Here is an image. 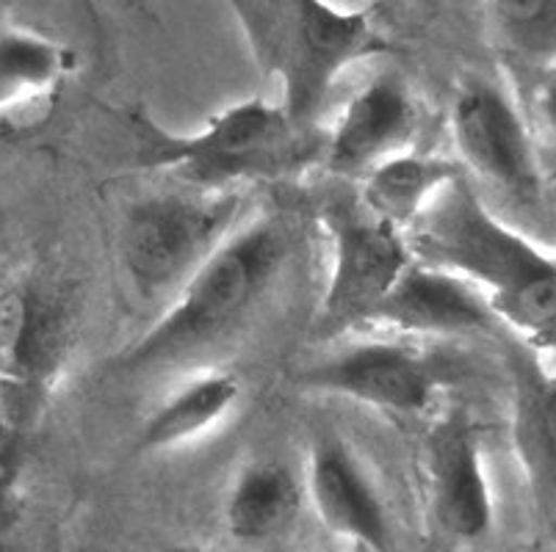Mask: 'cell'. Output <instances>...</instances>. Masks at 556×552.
I'll return each mask as SVG.
<instances>
[{
	"instance_id": "21",
	"label": "cell",
	"mask_w": 556,
	"mask_h": 552,
	"mask_svg": "<svg viewBox=\"0 0 556 552\" xmlns=\"http://www.w3.org/2000/svg\"><path fill=\"white\" fill-rule=\"evenodd\" d=\"M534 111L538 119L556 136V69L543 73L538 91H534Z\"/></svg>"
},
{
	"instance_id": "9",
	"label": "cell",
	"mask_w": 556,
	"mask_h": 552,
	"mask_svg": "<svg viewBox=\"0 0 556 552\" xmlns=\"http://www.w3.org/2000/svg\"><path fill=\"white\" fill-rule=\"evenodd\" d=\"M434 523L452 539L473 544L493 530L495 500L477 425L463 409L441 414L424 442Z\"/></svg>"
},
{
	"instance_id": "14",
	"label": "cell",
	"mask_w": 556,
	"mask_h": 552,
	"mask_svg": "<svg viewBox=\"0 0 556 552\" xmlns=\"http://www.w3.org/2000/svg\"><path fill=\"white\" fill-rule=\"evenodd\" d=\"M241 401V382L227 371H205L169 393L136 434L139 455L164 453L211 434Z\"/></svg>"
},
{
	"instance_id": "13",
	"label": "cell",
	"mask_w": 556,
	"mask_h": 552,
	"mask_svg": "<svg viewBox=\"0 0 556 552\" xmlns=\"http://www.w3.org/2000/svg\"><path fill=\"white\" fill-rule=\"evenodd\" d=\"M513 373V448L534 509L556 530V368L523 337H507Z\"/></svg>"
},
{
	"instance_id": "8",
	"label": "cell",
	"mask_w": 556,
	"mask_h": 552,
	"mask_svg": "<svg viewBox=\"0 0 556 552\" xmlns=\"http://www.w3.org/2000/svg\"><path fill=\"white\" fill-rule=\"evenodd\" d=\"M302 387L396 414L421 418L438 403V371L432 359L407 337H374L338 348L300 376Z\"/></svg>"
},
{
	"instance_id": "22",
	"label": "cell",
	"mask_w": 556,
	"mask_h": 552,
	"mask_svg": "<svg viewBox=\"0 0 556 552\" xmlns=\"http://www.w3.org/2000/svg\"><path fill=\"white\" fill-rule=\"evenodd\" d=\"M540 346H548V348H556V321H554V326H551V329H548V334H545L543 341H540V343H538V348H540Z\"/></svg>"
},
{
	"instance_id": "1",
	"label": "cell",
	"mask_w": 556,
	"mask_h": 552,
	"mask_svg": "<svg viewBox=\"0 0 556 552\" xmlns=\"http://www.w3.org/2000/svg\"><path fill=\"white\" fill-rule=\"evenodd\" d=\"M418 260L457 273L488 296L498 321L538 346L556 321V255L484 202L468 175L448 182L407 230Z\"/></svg>"
},
{
	"instance_id": "7",
	"label": "cell",
	"mask_w": 556,
	"mask_h": 552,
	"mask_svg": "<svg viewBox=\"0 0 556 552\" xmlns=\"http://www.w3.org/2000/svg\"><path fill=\"white\" fill-rule=\"evenodd\" d=\"M325 227L330 235V277L321 321L330 332L363 329L416 255L407 232L371 216L361 202H332Z\"/></svg>"
},
{
	"instance_id": "24",
	"label": "cell",
	"mask_w": 556,
	"mask_h": 552,
	"mask_svg": "<svg viewBox=\"0 0 556 552\" xmlns=\"http://www.w3.org/2000/svg\"><path fill=\"white\" fill-rule=\"evenodd\" d=\"M169 552H205V550H200V547H175V550Z\"/></svg>"
},
{
	"instance_id": "6",
	"label": "cell",
	"mask_w": 556,
	"mask_h": 552,
	"mask_svg": "<svg viewBox=\"0 0 556 552\" xmlns=\"http://www.w3.org/2000/svg\"><path fill=\"white\" fill-rule=\"evenodd\" d=\"M448 128L465 175L515 205H540L545 185L538 146L518 103L498 80L468 75L454 94Z\"/></svg>"
},
{
	"instance_id": "10",
	"label": "cell",
	"mask_w": 556,
	"mask_h": 552,
	"mask_svg": "<svg viewBox=\"0 0 556 552\" xmlns=\"http://www.w3.org/2000/svg\"><path fill=\"white\" fill-rule=\"evenodd\" d=\"M504 326L488 296L457 273L413 260L363 329L393 337H479Z\"/></svg>"
},
{
	"instance_id": "17",
	"label": "cell",
	"mask_w": 556,
	"mask_h": 552,
	"mask_svg": "<svg viewBox=\"0 0 556 552\" xmlns=\"http://www.w3.org/2000/svg\"><path fill=\"white\" fill-rule=\"evenodd\" d=\"M75 53L59 39L20 25H0V114L53 94Z\"/></svg>"
},
{
	"instance_id": "26",
	"label": "cell",
	"mask_w": 556,
	"mask_h": 552,
	"mask_svg": "<svg viewBox=\"0 0 556 552\" xmlns=\"http://www.w3.org/2000/svg\"><path fill=\"white\" fill-rule=\"evenodd\" d=\"M7 509H9V503H3V500H0V519H7Z\"/></svg>"
},
{
	"instance_id": "18",
	"label": "cell",
	"mask_w": 556,
	"mask_h": 552,
	"mask_svg": "<svg viewBox=\"0 0 556 552\" xmlns=\"http://www.w3.org/2000/svg\"><path fill=\"white\" fill-rule=\"evenodd\" d=\"M495 39L526 67L556 69V0H488Z\"/></svg>"
},
{
	"instance_id": "16",
	"label": "cell",
	"mask_w": 556,
	"mask_h": 552,
	"mask_svg": "<svg viewBox=\"0 0 556 552\" xmlns=\"http://www.w3.org/2000/svg\"><path fill=\"white\" fill-rule=\"evenodd\" d=\"M305 486L280 459H255L236 473L225 498V528L241 544L277 539L300 514Z\"/></svg>"
},
{
	"instance_id": "25",
	"label": "cell",
	"mask_w": 556,
	"mask_h": 552,
	"mask_svg": "<svg viewBox=\"0 0 556 552\" xmlns=\"http://www.w3.org/2000/svg\"><path fill=\"white\" fill-rule=\"evenodd\" d=\"M0 552H17V550H14L7 539H0Z\"/></svg>"
},
{
	"instance_id": "15",
	"label": "cell",
	"mask_w": 556,
	"mask_h": 552,
	"mask_svg": "<svg viewBox=\"0 0 556 552\" xmlns=\"http://www.w3.org/2000/svg\"><path fill=\"white\" fill-rule=\"evenodd\" d=\"M463 175L465 169L457 158L418 150L399 152L361 177L357 202L371 216L407 232L429 202Z\"/></svg>"
},
{
	"instance_id": "12",
	"label": "cell",
	"mask_w": 556,
	"mask_h": 552,
	"mask_svg": "<svg viewBox=\"0 0 556 552\" xmlns=\"http://www.w3.org/2000/svg\"><path fill=\"white\" fill-rule=\"evenodd\" d=\"M305 492L332 536L368 552H391L393 528L386 500L355 450L336 434L313 442Z\"/></svg>"
},
{
	"instance_id": "4",
	"label": "cell",
	"mask_w": 556,
	"mask_h": 552,
	"mask_svg": "<svg viewBox=\"0 0 556 552\" xmlns=\"http://www.w3.org/2000/svg\"><path fill=\"white\" fill-rule=\"evenodd\" d=\"M139 164L169 171L191 189L227 191L244 180L291 169L305 133L296 130L280 100L252 98L211 116L194 133H172L148 116H134Z\"/></svg>"
},
{
	"instance_id": "11",
	"label": "cell",
	"mask_w": 556,
	"mask_h": 552,
	"mask_svg": "<svg viewBox=\"0 0 556 552\" xmlns=\"http://www.w3.org/2000/svg\"><path fill=\"white\" fill-rule=\"evenodd\" d=\"M421 125V108L399 73H379L349 98L325 144V169L361 180L374 166L407 152Z\"/></svg>"
},
{
	"instance_id": "20",
	"label": "cell",
	"mask_w": 556,
	"mask_h": 552,
	"mask_svg": "<svg viewBox=\"0 0 556 552\" xmlns=\"http://www.w3.org/2000/svg\"><path fill=\"white\" fill-rule=\"evenodd\" d=\"M14 323V285L0 277V384H9V348Z\"/></svg>"
},
{
	"instance_id": "19",
	"label": "cell",
	"mask_w": 556,
	"mask_h": 552,
	"mask_svg": "<svg viewBox=\"0 0 556 552\" xmlns=\"http://www.w3.org/2000/svg\"><path fill=\"white\" fill-rule=\"evenodd\" d=\"M17 414L9 401V387L0 384V500L9 503L12 498L14 473H17Z\"/></svg>"
},
{
	"instance_id": "23",
	"label": "cell",
	"mask_w": 556,
	"mask_h": 552,
	"mask_svg": "<svg viewBox=\"0 0 556 552\" xmlns=\"http://www.w3.org/2000/svg\"><path fill=\"white\" fill-rule=\"evenodd\" d=\"M393 3H396V0H371L374 12H388V9H391Z\"/></svg>"
},
{
	"instance_id": "5",
	"label": "cell",
	"mask_w": 556,
	"mask_h": 552,
	"mask_svg": "<svg viewBox=\"0 0 556 552\" xmlns=\"http://www.w3.org/2000/svg\"><path fill=\"white\" fill-rule=\"evenodd\" d=\"M236 189H184L139 200L119 227V260L141 301L164 310L241 224Z\"/></svg>"
},
{
	"instance_id": "3",
	"label": "cell",
	"mask_w": 556,
	"mask_h": 552,
	"mask_svg": "<svg viewBox=\"0 0 556 552\" xmlns=\"http://www.w3.org/2000/svg\"><path fill=\"white\" fill-rule=\"evenodd\" d=\"M244 30L252 59L280 84V103L307 136L332 84L355 61L388 50L368 12L330 0H225Z\"/></svg>"
},
{
	"instance_id": "2",
	"label": "cell",
	"mask_w": 556,
	"mask_h": 552,
	"mask_svg": "<svg viewBox=\"0 0 556 552\" xmlns=\"http://www.w3.org/2000/svg\"><path fill=\"white\" fill-rule=\"evenodd\" d=\"M288 249L291 238L277 216L241 221L159 318L130 341L116 368L128 376H159L214 351L255 316L286 266Z\"/></svg>"
}]
</instances>
